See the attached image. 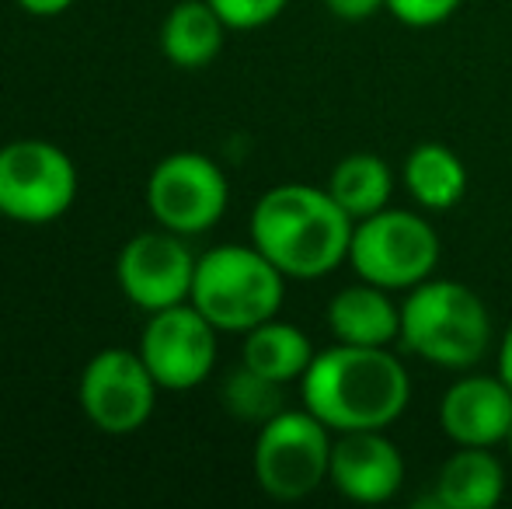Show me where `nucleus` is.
Returning <instances> with one entry per match:
<instances>
[{
	"label": "nucleus",
	"instance_id": "0eeeda50",
	"mask_svg": "<svg viewBox=\"0 0 512 509\" xmlns=\"http://www.w3.org/2000/svg\"><path fill=\"white\" fill-rule=\"evenodd\" d=\"M77 199V164L49 140H11L0 147V217L53 224Z\"/></svg>",
	"mask_w": 512,
	"mask_h": 509
},
{
	"label": "nucleus",
	"instance_id": "39448f33",
	"mask_svg": "<svg viewBox=\"0 0 512 509\" xmlns=\"http://www.w3.org/2000/svg\"><path fill=\"white\" fill-rule=\"evenodd\" d=\"M349 262L359 279L398 293L425 283L439 265V234L422 213L387 210L356 220Z\"/></svg>",
	"mask_w": 512,
	"mask_h": 509
},
{
	"label": "nucleus",
	"instance_id": "6ab92c4d",
	"mask_svg": "<svg viewBox=\"0 0 512 509\" xmlns=\"http://www.w3.org/2000/svg\"><path fill=\"white\" fill-rule=\"evenodd\" d=\"M328 192L352 220H363L391 206L394 171L377 154H349L331 168Z\"/></svg>",
	"mask_w": 512,
	"mask_h": 509
},
{
	"label": "nucleus",
	"instance_id": "ddd939ff",
	"mask_svg": "<svg viewBox=\"0 0 512 509\" xmlns=\"http://www.w3.org/2000/svg\"><path fill=\"white\" fill-rule=\"evenodd\" d=\"M439 429L457 447H499L512 429V387L499 374H464L439 401Z\"/></svg>",
	"mask_w": 512,
	"mask_h": 509
},
{
	"label": "nucleus",
	"instance_id": "1a4fd4ad",
	"mask_svg": "<svg viewBox=\"0 0 512 509\" xmlns=\"http://www.w3.org/2000/svg\"><path fill=\"white\" fill-rule=\"evenodd\" d=\"M161 384L133 349H102L81 370L77 401L88 422L105 436H129L154 415Z\"/></svg>",
	"mask_w": 512,
	"mask_h": 509
},
{
	"label": "nucleus",
	"instance_id": "5701e85b",
	"mask_svg": "<svg viewBox=\"0 0 512 509\" xmlns=\"http://www.w3.org/2000/svg\"><path fill=\"white\" fill-rule=\"evenodd\" d=\"M328 14L342 21H366L377 18L380 11H387V0H324Z\"/></svg>",
	"mask_w": 512,
	"mask_h": 509
},
{
	"label": "nucleus",
	"instance_id": "393cba45",
	"mask_svg": "<svg viewBox=\"0 0 512 509\" xmlns=\"http://www.w3.org/2000/svg\"><path fill=\"white\" fill-rule=\"evenodd\" d=\"M499 377L512 387V325L502 335V346H499Z\"/></svg>",
	"mask_w": 512,
	"mask_h": 509
},
{
	"label": "nucleus",
	"instance_id": "2eb2a0df",
	"mask_svg": "<svg viewBox=\"0 0 512 509\" xmlns=\"http://www.w3.org/2000/svg\"><path fill=\"white\" fill-rule=\"evenodd\" d=\"M506 496V468L492 447H457L439 468L432 496L425 499L439 509H495Z\"/></svg>",
	"mask_w": 512,
	"mask_h": 509
},
{
	"label": "nucleus",
	"instance_id": "7ed1b4c3",
	"mask_svg": "<svg viewBox=\"0 0 512 509\" xmlns=\"http://www.w3.org/2000/svg\"><path fill=\"white\" fill-rule=\"evenodd\" d=\"M401 346L443 370H471L492 346L485 300L457 279H425L401 304Z\"/></svg>",
	"mask_w": 512,
	"mask_h": 509
},
{
	"label": "nucleus",
	"instance_id": "dca6fc26",
	"mask_svg": "<svg viewBox=\"0 0 512 509\" xmlns=\"http://www.w3.org/2000/svg\"><path fill=\"white\" fill-rule=\"evenodd\" d=\"M227 32L209 0H178L161 25V53L178 70H203L220 56Z\"/></svg>",
	"mask_w": 512,
	"mask_h": 509
},
{
	"label": "nucleus",
	"instance_id": "aec40b11",
	"mask_svg": "<svg viewBox=\"0 0 512 509\" xmlns=\"http://www.w3.org/2000/svg\"><path fill=\"white\" fill-rule=\"evenodd\" d=\"M283 387L279 381L255 374L251 367H237L234 374H227L223 381V408H227L234 419L251 422V426H265L269 419H276L283 412Z\"/></svg>",
	"mask_w": 512,
	"mask_h": 509
},
{
	"label": "nucleus",
	"instance_id": "4be33fe9",
	"mask_svg": "<svg viewBox=\"0 0 512 509\" xmlns=\"http://www.w3.org/2000/svg\"><path fill=\"white\" fill-rule=\"evenodd\" d=\"M464 0H387V11L411 28H432L443 25L446 18L457 14V7Z\"/></svg>",
	"mask_w": 512,
	"mask_h": 509
},
{
	"label": "nucleus",
	"instance_id": "4468645a",
	"mask_svg": "<svg viewBox=\"0 0 512 509\" xmlns=\"http://www.w3.org/2000/svg\"><path fill=\"white\" fill-rule=\"evenodd\" d=\"M328 328L335 342L349 346H391L401 339V304H394L391 290L359 279L345 286L328 304Z\"/></svg>",
	"mask_w": 512,
	"mask_h": 509
},
{
	"label": "nucleus",
	"instance_id": "f03ea898",
	"mask_svg": "<svg viewBox=\"0 0 512 509\" xmlns=\"http://www.w3.org/2000/svg\"><path fill=\"white\" fill-rule=\"evenodd\" d=\"M356 220L328 189L276 185L251 210V245L286 279H321L349 258Z\"/></svg>",
	"mask_w": 512,
	"mask_h": 509
},
{
	"label": "nucleus",
	"instance_id": "423d86ee",
	"mask_svg": "<svg viewBox=\"0 0 512 509\" xmlns=\"http://www.w3.org/2000/svg\"><path fill=\"white\" fill-rule=\"evenodd\" d=\"M255 482L276 503H300L328 482L331 429L307 408H283L258 426Z\"/></svg>",
	"mask_w": 512,
	"mask_h": 509
},
{
	"label": "nucleus",
	"instance_id": "a211bd4d",
	"mask_svg": "<svg viewBox=\"0 0 512 509\" xmlns=\"http://www.w3.org/2000/svg\"><path fill=\"white\" fill-rule=\"evenodd\" d=\"M310 360H314V346L297 325L290 321L269 318L262 325H255L251 332H244L241 346V363L251 367L255 374L269 377L279 384H293L307 374Z\"/></svg>",
	"mask_w": 512,
	"mask_h": 509
},
{
	"label": "nucleus",
	"instance_id": "9b49d317",
	"mask_svg": "<svg viewBox=\"0 0 512 509\" xmlns=\"http://www.w3.org/2000/svg\"><path fill=\"white\" fill-rule=\"evenodd\" d=\"M199 255L189 252L185 234L168 227L161 231H143L129 238L115 262V279L129 304L154 314L164 307L185 304L192 297V279H196Z\"/></svg>",
	"mask_w": 512,
	"mask_h": 509
},
{
	"label": "nucleus",
	"instance_id": "b1692460",
	"mask_svg": "<svg viewBox=\"0 0 512 509\" xmlns=\"http://www.w3.org/2000/svg\"><path fill=\"white\" fill-rule=\"evenodd\" d=\"M14 4H18L21 11L35 14V18H56V14H63L67 7H74V0H14Z\"/></svg>",
	"mask_w": 512,
	"mask_h": 509
},
{
	"label": "nucleus",
	"instance_id": "f3484780",
	"mask_svg": "<svg viewBox=\"0 0 512 509\" xmlns=\"http://www.w3.org/2000/svg\"><path fill=\"white\" fill-rule=\"evenodd\" d=\"M401 178H405L408 196L429 213L450 210L467 192L464 161L450 147L432 140L411 147V154L405 157V168H401Z\"/></svg>",
	"mask_w": 512,
	"mask_h": 509
},
{
	"label": "nucleus",
	"instance_id": "f8f14e48",
	"mask_svg": "<svg viewBox=\"0 0 512 509\" xmlns=\"http://www.w3.org/2000/svg\"><path fill=\"white\" fill-rule=\"evenodd\" d=\"M328 482L338 496L359 506L391 503L405 485V457L384 429H352L331 440Z\"/></svg>",
	"mask_w": 512,
	"mask_h": 509
},
{
	"label": "nucleus",
	"instance_id": "20e7f679",
	"mask_svg": "<svg viewBox=\"0 0 512 509\" xmlns=\"http://www.w3.org/2000/svg\"><path fill=\"white\" fill-rule=\"evenodd\" d=\"M286 297V276L255 245H216L196 262L192 304L220 332H251L276 318Z\"/></svg>",
	"mask_w": 512,
	"mask_h": 509
},
{
	"label": "nucleus",
	"instance_id": "9d476101",
	"mask_svg": "<svg viewBox=\"0 0 512 509\" xmlns=\"http://www.w3.org/2000/svg\"><path fill=\"white\" fill-rule=\"evenodd\" d=\"M216 332L220 328L185 300L150 314L136 353L164 391H192L216 367Z\"/></svg>",
	"mask_w": 512,
	"mask_h": 509
},
{
	"label": "nucleus",
	"instance_id": "6e6552de",
	"mask_svg": "<svg viewBox=\"0 0 512 509\" xmlns=\"http://www.w3.org/2000/svg\"><path fill=\"white\" fill-rule=\"evenodd\" d=\"M230 185L223 168L196 150L168 154L147 178V210L157 227L175 234H206L227 213Z\"/></svg>",
	"mask_w": 512,
	"mask_h": 509
},
{
	"label": "nucleus",
	"instance_id": "a878e982",
	"mask_svg": "<svg viewBox=\"0 0 512 509\" xmlns=\"http://www.w3.org/2000/svg\"><path fill=\"white\" fill-rule=\"evenodd\" d=\"M506 447H509V461H512V429H509V436H506Z\"/></svg>",
	"mask_w": 512,
	"mask_h": 509
},
{
	"label": "nucleus",
	"instance_id": "f257e3e1",
	"mask_svg": "<svg viewBox=\"0 0 512 509\" xmlns=\"http://www.w3.org/2000/svg\"><path fill=\"white\" fill-rule=\"evenodd\" d=\"M304 408L331 433L387 429L405 415L411 401V377L391 346H349L335 342L314 353L300 377Z\"/></svg>",
	"mask_w": 512,
	"mask_h": 509
},
{
	"label": "nucleus",
	"instance_id": "412c9836",
	"mask_svg": "<svg viewBox=\"0 0 512 509\" xmlns=\"http://www.w3.org/2000/svg\"><path fill=\"white\" fill-rule=\"evenodd\" d=\"M213 11L227 21L234 32H248V28H262L276 21L286 11L290 0H209Z\"/></svg>",
	"mask_w": 512,
	"mask_h": 509
}]
</instances>
